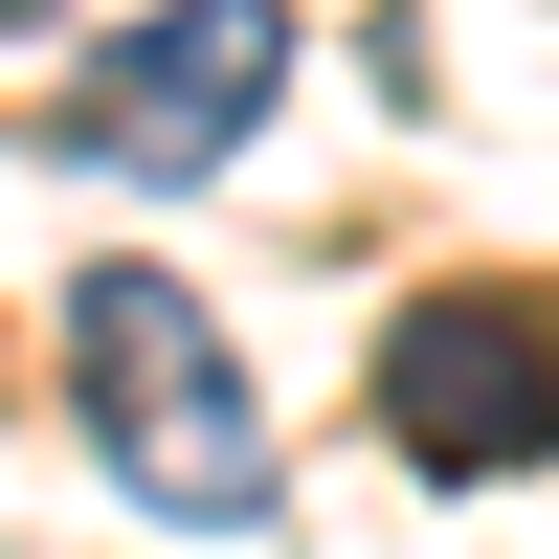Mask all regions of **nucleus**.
Segmentation results:
<instances>
[{
    "label": "nucleus",
    "instance_id": "nucleus-1",
    "mask_svg": "<svg viewBox=\"0 0 559 559\" xmlns=\"http://www.w3.org/2000/svg\"><path fill=\"white\" fill-rule=\"evenodd\" d=\"M68 426L157 537H269V403L179 269H68Z\"/></svg>",
    "mask_w": 559,
    "mask_h": 559
},
{
    "label": "nucleus",
    "instance_id": "nucleus-2",
    "mask_svg": "<svg viewBox=\"0 0 559 559\" xmlns=\"http://www.w3.org/2000/svg\"><path fill=\"white\" fill-rule=\"evenodd\" d=\"M269 90H292V0H157V23H112L68 68V112H45V157L68 179H224L269 134Z\"/></svg>",
    "mask_w": 559,
    "mask_h": 559
},
{
    "label": "nucleus",
    "instance_id": "nucleus-3",
    "mask_svg": "<svg viewBox=\"0 0 559 559\" xmlns=\"http://www.w3.org/2000/svg\"><path fill=\"white\" fill-rule=\"evenodd\" d=\"M358 403H381V448H403L426 492H515V471H559V292H515V269L403 292V336L358 358Z\"/></svg>",
    "mask_w": 559,
    "mask_h": 559
},
{
    "label": "nucleus",
    "instance_id": "nucleus-4",
    "mask_svg": "<svg viewBox=\"0 0 559 559\" xmlns=\"http://www.w3.org/2000/svg\"><path fill=\"white\" fill-rule=\"evenodd\" d=\"M0 23H68V0H0Z\"/></svg>",
    "mask_w": 559,
    "mask_h": 559
}]
</instances>
